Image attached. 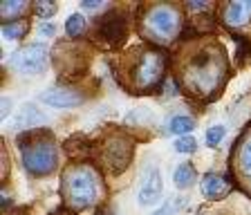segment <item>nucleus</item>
<instances>
[{"instance_id":"1a4fd4ad","label":"nucleus","mask_w":251,"mask_h":215,"mask_svg":"<svg viewBox=\"0 0 251 215\" xmlns=\"http://www.w3.org/2000/svg\"><path fill=\"white\" fill-rule=\"evenodd\" d=\"M162 191H164V184H162V173L157 170L155 166H148L144 177H141V186H139V204L141 206H152L162 199Z\"/></svg>"},{"instance_id":"aec40b11","label":"nucleus","mask_w":251,"mask_h":215,"mask_svg":"<svg viewBox=\"0 0 251 215\" xmlns=\"http://www.w3.org/2000/svg\"><path fill=\"white\" fill-rule=\"evenodd\" d=\"M56 11H58L56 2H47V0H38V2H34V14H36L38 18H43V21L54 18Z\"/></svg>"},{"instance_id":"a878e982","label":"nucleus","mask_w":251,"mask_h":215,"mask_svg":"<svg viewBox=\"0 0 251 215\" xmlns=\"http://www.w3.org/2000/svg\"><path fill=\"white\" fill-rule=\"evenodd\" d=\"M186 9H193V11H206L211 9L209 2H186Z\"/></svg>"},{"instance_id":"dca6fc26","label":"nucleus","mask_w":251,"mask_h":215,"mask_svg":"<svg viewBox=\"0 0 251 215\" xmlns=\"http://www.w3.org/2000/svg\"><path fill=\"white\" fill-rule=\"evenodd\" d=\"M198 179V173H195V166L191 162H182L177 168H175V173H173V182L177 186L179 191L184 189H191Z\"/></svg>"},{"instance_id":"f03ea898","label":"nucleus","mask_w":251,"mask_h":215,"mask_svg":"<svg viewBox=\"0 0 251 215\" xmlns=\"http://www.w3.org/2000/svg\"><path fill=\"white\" fill-rule=\"evenodd\" d=\"M166 54L159 49L146 48H130L124 52L115 63L117 79L121 88H126L130 95H152L166 76Z\"/></svg>"},{"instance_id":"a211bd4d","label":"nucleus","mask_w":251,"mask_h":215,"mask_svg":"<svg viewBox=\"0 0 251 215\" xmlns=\"http://www.w3.org/2000/svg\"><path fill=\"white\" fill-rule=\"evenodd\" d=\"M85 29H88V21H85L83 14H78V11H74V14H70L68 21H65V32H68L70 38H78L83 36Z\"/></svg>"},{"instance_id":"f3484780","label":"nucleus","mask_w":251,"mask_h":215,"mask_svg":"<svg viewBox=\"0 0 251 215\" xmlns=\"http://www.w3.org/2000/svg\"><path fill=\"white\" fill-rule=\"evenodd\" d=\"M195 126H198V123H195L193 117L177 115L168 121V132H173V135H177V137H186L191 130H195Z\"/></svg>"},{"instance_id":"cd10ccee","label":"nucleus","mask_w":251,"mask_h":215,"mask_svg":"<svg viewBox=\"0 0 251 215\" xmlns=\"http://www.w3.org/2000/svg\"><path fill=\"white\" fill-rule=\"evenodd\" d=\"M52 215H74L70 209H61V211H56V213H52Z\"/></svg>"},{"instance_id":"bb28decb","label":"nucleus","mask_w":251,"mask_h":215,"mask_svg":"<svg viewBox=\"0 0 251 215\" xmlns=\"http://www.w3.org/2000/svg\"><path fill=\"white\" fill-rule=\"evenodd\" d=\"M152 215H171V209H168V206H164L162 211H155Z\"/></svg>"},{"instance_id":"9b49d317","label":"nucleus","mask_w":251,"mask_h":215,"mask_svg":"<svg viewBox=\"0 0 251 215\" xmlns=\"http://www.w3.org/2000/svg\"><path fill=\"white\" fill-rule=\"evenodd\" d=\"M233 191V184L229 182V177L218 173L204 175L202 179V195L206 199H225L229 197V193Z\"/></svg>"},{"instance_id":"4be33fe9","label":"nucleus","mask_w":251,"mask_h":215,"mask_svg":"<svg viewBox=\"0 0 251 215\" xmlns=\"http://www.w3.org/2000/svg\"><path fill=\"white\" fill-rule=\"evenodd\" d=\"M173 148L177 152H182V155H191V152L198 150V142H195L193 137H177L175 139V143H173Z\"/></svg>"},{"instance_id":"0eeeda50","label":"nucleus","mask_w":251,"mask_h":215,"mask_svg":"<svg viewBox=\"0 0 251 215\" xmlns=\"http://www.w3.org/2000/svg\"><path fill=\"white\" fill-rule=\"evenodd\" d=\"M94 38H97L103 48H119L121 43L128 38V21L121 16L119 11L108 9L105 16L97 18Z\"/></svg>"},{"instance_id":"6e6552de","label":"nucleus","mask_w":251,"mask_h":215,"mask_svg":"<svg viewBox=\"0 0 251 215\" xmlns=\"http://www.w3.org/2000/svg\"><path fill=\"white\" fill-rule=\"evenodd\" d=\"M47 63H50V49L41 43H31L16 49L9 58V65L21 74H41L45 72Z\"/></svg>"},{"instance_id":"9d476101","label":"nucleus","mask_w":251,"mask_h":215,"mask_svg":"<svg viewBox=\"0 0 251 215\" xmlns=\"http://www.w3.org/2000/svg\"><path fill=\"white\" fill-rule=\"evenodd\" d=\"M38 99L43 101L45 105L50 108H76V105L83 103V95L76 92V90H70V88H52V90H45Z\"/></svg>"},{"instance_id":"5701e85b","label":"nucleus","mask_w":251,"mask_h":215,"mask_svg":"<svg viewBox=\"0 0 251 215\" xmlns=\"http://www.w3.org/2000/svg\"><path fill=\"white\" fill-rule=\"evenodd\" d=\"M81 7H83L85 11H101V9H110L108 2H97V0H83V2H81Z\"/></svg>"},{"instance_id":"412c9836","label":"nucleus","mask_w":251,"mask_h":215,"mask_svg":"<svg viewBox=\"0 0 251 215\" xmlns=\"http://www.w3.org/2000/svg\"><path fill=\"white\" fill-rule=\"evenodd\" d=\"M225 135H226V128L225 126H211L209 130H206V146L209 148H215V146H220L222 143V139H225Z\"/></svg>"},{"instance_id":"4468645a","label":"nucleus","mask_w":251,"mask_h":215,"mask_svg":"<svg viewBox=\"0 0 251 215\" xmlns=\"http://www.w3.org/2000/svg\"><path fill=\"white\" fill-rule=\"evenodd\" d=\"M29 9H34V5L25 2V0H5L0 2V18H2V25L5 23H16V21H25V14Z\"/></svg>"},{"instance_id":"39448f33","label":"nucleus","mask_w":251,"mask_h":215,"mask_svg":"<svg viewBox=\"0 0 251 215\" xmlns=\"http://www.w3.org/2000/svg\"><path fill=\"white\" fill-rule=\"evenodd\" d=\"M23 168L31 177H47L58 166V150L54 137L47 130H31L21 135Z\"/></svg>"},{"instance_id":"2eb2a0df","label":"nucleus","mask_w":251,"mask_h":215,"mask_svg":"<svg viewBox=\"0 0 251 215\" xmlns=\"http://www.w3.org/2000/svg\"><path fill=\"white\" fill-rule=\"evenodd\" d=\"M43 121H47V117L43 115L41 110H36L34 105L27 103V105H23L21 110H18L14 126L16 128H31V126H36V123H43Z\"/></svg>"},{"instance_id":"f257e3e1","label":"nucleus","mask_w":251,"mask_h":215,"mask_svg":"<svg viewBox=\"0 0 251 215\" xmlns=\"http://www.w3.org/2000/svg\"><path fill=\"white\" fill-rule=\"evenodd\" d=\"M229 56L213 36H198L182 43L173 58L175 83L198 103L218 99L229 81Z\"/></svg>"},{"instance_id":"7ed1b4c3","label":"nucleus","mask_w":251,"mask_h":215,"mask_svg":"<svg viewBox=\"0 0 251 215\" xmlns=\"http://www.w3.org/2000/svg\"><path fill=\"white\" fill-rule=\"evenodd\" d=\"M182 7L171 2H151L139 7V34L144 41L166 48L182 32Z\"/></svg>"},{"instance_id":"f8f14e48","label":"nucleus","mask_w":251,"mask_h":215,"mask_svg":"<svg viewBox=\"0 0 251 215\" xmlns=\"http://www.w3.org/2000/svg\"><path fill=\"white\" fill-rule=\"evenodd\" d=\"M249 16V9H247V2H225V5H220V21L225 23L226 27L235 29V27H242L247 23Z\"/></svg>"},{"instance_id":"6ab92c4d","label":"nucleus","mask_w":251,"mask_h":215,"mask_svg":"<svg viewBox=\"0 0 251 215\" xmlns=\"http://www.w3.org/2000/svg\"><path fill=\"white\" fill-rule=\"evenodd\" d=\"M29 32V21H16V23H5V25L0 27V34L7 38V41H16V38H23L27 36Z\"/></svg>"},{"instance_id":"b1692460","label":"nucleus","mask_w":251,"mask_h":215,"mask_svg":"<svg viewBox=\"0 0 251 215\" xmlns=\"http://www.w3.org/2000/svg\"><path fill=\"white\" fill-rule=\"evenodd\" d=\"M9 110H11V101L7 96H2L0 99V121H5L9 117Z\"/></svg>"},{"instance_id":"423d86ee","label":"nucleus","mask_w":251,"mask_h":215,"mask_svg":"<svg viewBox=\"0 0 251 215\" xmlns=\"http://www.w3.org/2000/svg\"><path fill=\"white\" fill-rule=\"evenodd\" d=\"M132 152H135V143H132L130 137L124 135V132H110L108 139H103L97 146L94 155L110 175H119L130 166Z\"/></svg>"},{"instance_id":"ddd939ff","label":"nucleus","mask_w":251,"mask_h":215,"mask_svg":"<svg viewBox=\"0 0 251 215\" xmlns=\"http://www.w3.org/2000/svg\"><path fill=\"white\" fill-rule=\"evenodd\" d=\"M231 162H233L235 175H240V177H251V132L245 135L240 142H238Z\"/></svg>"},{"instance_id":"20e7f679","label":"nucleus","mask_w":251,"mask_h":215,"mask_svg":"<svg viewBox=\"0 0 251 215\" xmlns=\"http://www.w3.org/2000/svg\"><path fill=\"white\" fill-rule=\"evenodd\" d=\"M61 197L70 211H83L101 199V177L92 164H70L61 175Z\"/></svg>"},{"instance_id":"393cba45","label":"nucleus","mask_w":251,"mask_h":215,"mask_svg":"<svg viewBox=\"0 0 251 215\" xmlns=\"http://www.w3.org/2000/svg\"><path fill=\"white\" fill-rule=\"evenodd\" d=\"M38 32H41L43 36H56V25H54V23H43V25L38 27Z\"/></svg>"}]
</instances>
